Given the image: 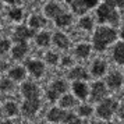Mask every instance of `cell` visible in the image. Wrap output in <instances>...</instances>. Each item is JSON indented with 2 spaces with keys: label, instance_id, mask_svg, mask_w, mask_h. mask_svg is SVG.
Here are the masks:
<instances>
[{
  "label": "cell",
  "instance_id": "cell-1",
  "mask_svg": "<svg viewBox=\"0 0 124 124\" xmlns=\"http://www.w3.org/2000/svg\"><path fill=\"white\" fill-rule=\"evenodd\" d=\"M116 38H117V32L113 28L99 27L95 31V35H93V47H95V50L103 52L112 42H114Z\"/></svg>",
  "mask_w": 124,
  "mask_h": 124
},
{
  "label": "cell",
  "instance_id": "cell-2",
  "mask_svg": "<svg viewBox=\"0 0 124 124\" xmlns=\"http://www.w3.org/2000/svg\"><path fill=\"white\" fill-rule=\"evenodd\" d=\"M96 16H98V21L99 23H110L113 25H116L118 23V13L116 10V7H112L103 3L98 7V11H96Z\"/></svg>",
  "mask_w": 124,
  "mask_h": 124
},
{
  "label": "cell",
  "instance_id": "cell-3",
  "mask_svg": "<svg viewBox=\"0 0 124 124\" xmlns=\"http://www.w3.org/2000/svg\"><path fill=\"white\" fill-rule=\"evenodd\" d=\"M117 101L114 99H110V98H105L103 101H101L99 106L96 107V113L101 118H110L117 112Z\"/></svg>",
  "mask_w": 124,
  "mask_h": 124
},
{
  "label": "cell",
  "instance_id": "cell-4",
  "mask_svg": "<svg viewBox=\"0 0 124 124\" xmlns=\"http://www.w3.org/2000/svg\"><path fill=\"white\" fill-rule=\"evenodd\" d=\"M66 91H67V84H66L63 79H56V81H53L50 84V86L47 88L46 96H47V99L50 102H56L62 98V95L66 93Z\"/></svg>",
  "mask_w": 124,
  "mask_h": 124
},
{
  "label": "cell",
  "instance_id": "cell-5",
  "mask_svg": "<svg viewBox=\"0 0 124 124\" xmlns=\"http://www.w3.org/2000/svg\"><path fill=\"white\" fill-rule=\"evenodd\" d=\"M40 107V99H24V102L20 106V113L28 118H32L36 116V113L39 112Z\"/></svg>",
  "mask_w": 124,
  "mask_h": 124
},
{
  "label": "cell",
  "instance_id": "cell-6",
  "mask_svg": "<svg viewBox=\"0 0 124 124\" xmlns=\"http://www.w3.org/2000/svg\"><path fill=\"white\" fill-rule=\"evenodd\" d=\"M67 3L71 6L75 14H85L89 8L95 7L99 0H67Z\"/></svg>",
  "mask_w": 124,
  "mask_h": 124
},
{
  "label": "cell",
  "instance_id": "cell-7",
  "mask_svg": "<svg viewBox=\"0 0 124 124\" xmlns=\"http://www.w3.org/2000/svg\"><path fill=\"white\" fill-rule=\"evenodd\" d=\"M89 95H91V99L93 102H101L103 101L107 95V89H106V85L105 82L102 81H96L95 84L92 85V88L89 91Z\"/></svg>",
  "mask_w": 124,
  "mask_h": 124
},
{
  "label": "cell",
  "instance_id": "cell-8",
  "mask_svg": "<svg viewBox=\"0 0 124 124\" xmlns=\"http://www.w3.org/2000/svg\"><path fill=\"white\" fill-rule=\"evenodd\" d=\"M21 95L24 96V99H36L39 98V88L35 82L25 81L21 85Z\"/></svg>",
  "mask_w": 124,
  "mask_h": 124
},
{
  "label": "cell",
  "instance_id": "cell-9",
  "mask_svg": "<svg viewBox=\"0 0 124 124\" xmlns=\"http://www.w3.org/2000/svg\"><path fill=\"white\" fill-rule=\"evenodd\" d=\"M25 67L28 70V73L35 77V78H39L43 75L45 73V64L39 60H28V62L25 63Z\"/></svg>",
  "mask_w": 124,
  "mask_h": 124
},
{
  "label": "cell",
  "instance_id": "cell-10",
  "mask_svg": "<svg viewBox=\"0 0 124 124\" xmlns=\"http://www.w3.org/2000/svg\"><path fill=\"white\" fill-rule=\"evenodd\" d=\"M73 92L77 99L85 101L88 98V95H89V88H88V85L85 84L84 81H75L73 84Z\"/></svg>",
  "mask_w": 124,
  "mask_h": 124
},
{
  "label": "cell",
  "instance_id": "cell-11",
  "mask_svg": "<svg viewBox=\"0 0 124 124\" xmlns=\"http://www.w3.org/2000/svg\"><path fill=\"white\" fill-rule=\"evenodd\" d=\"M66 114H67V110H64L62 107H52L46 114V118H47L49 123L56 124V123H62L66 117Z\"/></svg>",
  "mask_w": 124,
  "mask_h": 124
},
{
  "label": "cell",
  "instance_id": "cell-12",
  "mask_svg": "<svg viewBox=\"0 0 124 124\" xmlns=\"http://www.w3.org/2000/svg\"><path fill=\"white\" fill-rule=\"evenodd\" d=\"M106 84L110 89H118V88H121V85H123V75L120 73H117V71L109 74L106 78Z\"/></svg>",
  "mask_w": 124,
  "mask_h": 124
},
{
  "label": "cell",
  "instance_id": "cell-13",
  "mask_svg": "<svg viewBox=\"0 0 124 124\" xmlns=\"http://www.w3.org/2000/svg\"><path fill=\"white\" fill-rule=\"evenodd\" d=\"M68 78L74 79V81H86L89 78V74L86 73V70L84 67H74L70 70Z\"/></svg>",
  "mask_w": 124,
  "mask_h": 124
},
{
  "label": "cell",
  "instance_id": "cell-14",
  "mask_svg": "<svg viewBox=\"0 0 124 124\" xmlns=\"http://www.w3.org/2000/svg\"><path fill=\"white\" fill-rule=\"evenodd\" d=\"M27 52H28V43H27V40H23V42H17V45L13 47L11 54L14 59L21 60L27 54Z\"/></svg>",
  "mask_w": 124,
  "mask_h": 124
},
{
  "label": "cell",
  "instance_id": "cell-15",
  "mask_svg": "<svg viewBox=\"0 0 124 124\" xmlns=\"http://www.w3.org/2000/svg\"><path fill=\"white\" fill-rule=\"evenodd\" d=\"M35 35L34 29H29L27 27H18L16 29V40L17 42H23V40H27L29 38H32Z\"/></svg>",
  "mask_w": 124,
  "mask_h": 124
},
{
  "label": "cell",
  "instance_id": "cell-16",
  "mask_svg": "<svg viewBox=\"0 0 124 124\" xmlns=\"http://www.w3.org/2000/svg\"><path fill=\"white\" fill-rule=\"evenodd\" d=\"M59 105L62 109L64 110H68L71 107L77 106V98L74 95H63L60 99H59Z\"/></svg>",
  "mask_w": 124,
  "mask_h": 124
},
{
  "label": "cell",
  "instance_id": "cell-17",
  "mask_svg": "<svg viewBox=\"0 0 124 124\" xmlns=\"http://www.w3.org/2000/svg\"><path fill=\"white\" fill-rule=\"evenodd\" d=\"M106 68H107V64L103 60H95L92 67H91V73H92L93 77H102L106 73Z\"/></svg>",
  "mask_w": 124,
  "mask_h": 124
},
{
  "label": "cell",
  "instance_id": "cell-18",
  "mask_svg": "<svg viewBox=\"0 0 124 124\" xmlns=\"http://www.w3.org/2000/svg\"><path fill=\"white\" fill-rule=\"evenodd\" d=\"M25 75H27V73H25V68L20 67V66H17V67H13L11 70L8 71V77H10V79H13L14 82L23 81V79L25 78Z\"/></svg>",
  "mask_w": 124,
  "mask_h": 124
},
{
  "label": "cell",
  "instance_id": "cell-19",
  "mask_svg": "<svg viewBox=\"0 0 124 124\" xmlns=\"http://www.w3.org/2000/svg\"><path fill=\"white\" fill-rule=\"evenodd\" d=\"M113 59L117 64H124V42H118L113 49Z\"/></svg>",
  "mask_w": 124,
  "mask_h": 124
},
{
  "label": "cell",
  "instance_id": "cell-20",
  "mask_svg": "<svg viewBox=\"0 0 124 124\" xmlns=\"http://www.w3.org/2000/svg\"><path fill=\"white\" fill-rule=\"evenodd\" d=\"M53 42H54V45H56L59 49H68V46H70V40H68V38L64 34H62V32L54 34V36H53Z\"/></svg>",
  "mask_w": 124,
  "mask_h": 124
},
{
  "label": "cell",
  "instance_id": "cell-21",
  "mask_svg": "<svg viewBox=\"0 0 124 124\" xmlns=\"http://www.w3.org/2000/svg\"><path fill=\"white\" fill-rule=\"evenodd\" d=\"M62 13H63L62 7L59 6V4H56V3H49V4H46V7H45V14L50 18H56L57 16H60Z\"/></svg>",
  "mask_w": 124,
  "mask_h": 124
},
{
  "label": "cell",
  "instance_id": "cell-22",
  "mask_svg": "<svg viewBox=\"0 0 124 124\" xmlns=\"http://www.w3.org/2000/svg\"><path fill=\"white\" fill-rule=\"evenodd\" d=\"M3 110H4V113H6V116H8V117H14V116H17L18 113H20V106H18L16 102L8 101V102L4 103Z\"/></svg>",
  "mask_w": 124,
  "mask_h": 124
},
{
  "label": "cell",
  "instance_id": "cell-23",
  "mask_svg": "<svg viewBox=\"0 0 124 124\" xmlns=\"http://www.w3.org/2000/svg\"><path fill=\"white\" fill-rule=\"evenodd\" d=\"M75 54L79 59H86L91 54V46L88 43H81L75 47Z\"/></svg>",
  "mask_w": 124,
  "mask_h": 124
},
{
  "label": "cell",
  "instance_id": "cell-24",
  "mask_svg": "<svg viewBox=\"0 0 124 124\" xmlns=\"http://www.w3.org/2000/svg\"><path fill=\"white\" fill-rule=\"evenodd\" d=\"M71 21H73V17L70 14H66V13H62L60 16H57L54 18V23H56L57 27H67L71 24Z\"/></svg>",
  "mask_w": 124,
  "mask_h": 124
},
{
  "label": "cell",
  "instance_id": "cell-25",
  "mask_svg": "<svg viewBox=\"0 0 124 124\" xmlns=\"http://www.w3.org/2000/svg\"><path fill=\"white\" fill-rule=\"evenodd\" d=\"M62 124H82V120H81V117H77L74 113L67 112L64 120L62 121Z\"/></svg>",
  "mask_w": 124,
  "mask_h": 124
},
{
  "label": "cell",
  "instance_id": "cell-26",
  "mask_svg": "<svg viewBox=\"0 0 124 124\" xmlns=\"http://www.w3.org/2000/svg\"><path fill=\"white\" fill-rule=\"evenodd\" d=\"M14 89V81L10 78H3L0 81V91L1 92H10Z\"/></svg>",
  "mask_w": 124,
  "mask_h": 124
},
{
  "label": "cell",
  "instance_id": "cell-27",
  "mask_svg": "<svg viewBox=\"0 0 124 124\" xmlns=\"http://www.w3.org/2000/svg\"><path fill=\"white\" fill-rule=\"evenodd\" d=\"M45 18L40 17V16H34V17L29 20V25L32 27V28H42V27H45Z\"/></svg>",
  "mask_w": 124,
  "mask_h": 124
},
{
  "label": "cell",
  "instance_id": "cell-28",
  "mask_svg": "<svg viewBox=\"0 0 124 124\" xmlns=\"http://www.w3.org/2000/svg\"><path fill=\"white\" fill-rule=\"evenodd\" d=\"M36 43L39 46H47L50 43V35L47 34V32H40L38 36H36Z\"/></svg>",
  "mask_w": 124,
  "mask_h": 124
},
{
  "label": "cell",
  "instance_id": "cell-29",
  "mask_svg": "<svg viewBox=\"0 0 124 124\" xmlns=\"http://www.w3.org/2000/svg\"><path fill=\"white\" fill-rule=\"evenodd\" d=\"M92 113H93V109L89 105H81V106H78V116L79 117H84V118L89 117Z\"/></svg>",
  "mask_w": 124,
  "mask_h": 124
},
{
  "label": "cell",
  "instance_id": "cell-30",
  "mask_svg": "<svg viewBox=\"0 0 124 124\" xmlns=\"http://www.w3.org/2000/svg\"><path fill=\"white\" fill-rule=\"evenodd\" d=\"M79 25H81V28L89 31V29H92V27H93V20L91 17H82L79 20Z\"/></svg>",
  "mask_w": 124,
  "mask_h": 124
},
{
  "label": "cell",
  "instance_id": "cell-31",
  "mask_svg": "<svg viewBox=\"0 0 124 124\" xmlns=\"http://www.w3.org/2000/svg\"><path fill=\"white\" fill-rule=\"evenodd\" d=\"M8 16H10L11 20H14V21H20V20L23 18V11H21V8H13V10H10Z\"/></svg>",
  "mask_w": 124,
  "mask_h": 124
},
{
  "label": "cell",
  "instance_id": "cell-32",
  "mask_svg": "<svg viewBox=\"0 0 124 124\" xmlns=\"http://www.w3.org/2000/svg\"><path fill=\"white\" fill-rule=\"evenodd\" d=\"M46 62L52 64V66H54L57 62H59V56H57L56 53H53V52H47L46 53Z\"/></svg>",
  "mask_w": 124,
  "mask_h": 124
},
{
  "label": "cell",
  "instance_id": "cell-33",
  "mask_svg": "<svg viewBox=\"0 0 124 124\" xmlns=\"http://www.w3.org/2000/svg\"><path fill=\"white\" fill-rule=\"evenodd\" d=\"M8 50H10V42L7 39H1L0 40V54H4Z\"/></svg>",
  "mask_w": 124,
  "mask_h": 124
},
{
  "label": "cell",
  "instance_id": "cell-34",
  "mask_svg": "<svg viewBox=\"0 0 124 124\" xmlns=\"http://www.w3.org/2000/svg\"><path fill=\"white\" fill-rule=\"evenodd\" d=\"M62 64H63V66H66V67H67V66H71V64H73V59H71V57H68V56L63 57V59H62Z\"/></svg>",
  "mask_w": 124,
  "mask_h": 124
},
{
  "label": "cell",
  "instance_id": "cell-35",
  "mask_svg": "<svg viewBox=\"0 0 124 124\" xmlns=\"http://www.w3.org/2000/svg\"><path fill=\"white\" fill-rule=\"evenodd\" d=\"M117 114L120 118H124V105H120L117 107Z\"/></svg>",
  "mask_w": 124,
  "mask_h": 124
},
{
  "label": "cell",
  "instance_id": "cell-36",
  "mask_svg": "<svg viewBox=\"0 0 124 124\" xmlns=\"http://www.w3.org/2000/svg\"><path fill=\"white\" fill-rule=\"evenodd\" d=\"M116 6H117L118 8L124 10V0H116Z\"/></svg>",
  "mask_w": 124,
  "mask_h": 124
},
{
  "label": "cell",
  "instance_id": "cell-37",
  "mask_svg": "<svg viewBox=\"0 0 124 124\" xmlns=\"http://www.w3.org/2000/svg\"><path fill=\"white\" fill-rule=\"evenodd\" d=\"M105 3L109 4V6H112V7H116V0H105Z\"/></svg>",
  "mask_w": 124,
  "mask_h": 124
},
{
  "label": "cell",
  "instance_id": "cell-38",
  "mask_svg": "<svg viewBox=\"0 0 124 124\" xmlns=\"http://www.w3.org/2000/svg\"><path fill=\"white\" fill-rule=\"evenodd\" d=\"M0 124H14V123H13L10 118H6V120H1V121H0Z\"/></svg>",
  "mask_w": 124,
  "mask_h": 124
},
{
  "label": "cell",
  "instance_id": "cell-39",
  "mask_svg": "<svg viewBox=\"0 0 124 124\" xmlns=\"http://www.w3.org/2000/svg\"><path fill=\"white\" fill-rule=\"evenodd\" d=\"M4 1H7V3H11V4H14V3H17L18 0H4Z\"/></svg>",
  "mask_w": 124,
  "mask_h": 124
},
{
  "label": "cell",
  "instance_id": "cell-40",
  "mask_svg": "<svg viewBox=\"0 0 124 124\" xmlns=\"http://www.w3.org/2000/svg\"><path fill=\"white\" fill-rule=\"evenodd\" d=\"M120 36H121V39H124V28L121 29V32H120Z\"/></svg>",
  "mask_w": 124,
  "mask_h": 124
},
{
  "label": "cell",
  "instance_id": "cell-41",
  "mask_svg": "<svg viewBox=\"0 0 124 124\" xmlns=\"http://www.w3.org/2000/svg\"><path fill=\"white\" fill-rule=\"evenodd\" d=\"M91 124H103V123H102V121H92Z\"/></svg>",
  "mask_w": 124,
  "mask_h": 124
},
{
  "label": "cell",
  "instance_id": "cell-42",
  "mask_svg": "<svg viewBox=\"0 0 124 124\" xmlns=\"http://www.w3.org/2000/svg\"><path fill=\"white\" fill-rule=\"evenodd\" d=\"M0 10H1V4H0Z\"/></svg>",
  "mask_w": 124,
  "mask_h": 124
},
{
  "label": "cell",
  "instance_id": "cell-43",
  "mask_svg": "<svg viewBox=\"0 0 124 124\" xmlns=\"http://www.w3.org/2000/svg\"><path fill=\"white\" fill-rule=\"evenodd\" d=\"M118 124H124V123H118Z\"/></svg>",
  "mask_w": 124,
  "mask_h": 124
},
{
  "label": "cell",
  "instance_id": "cell-44",
  "mask_svg": "<svg viewBox=\"0 0 124 124\" xmlns=\"http://www.w3.org/2000/svg\"><path fill=\"white\" fill-rule=\"evenodd\" d=\"M47 124H50V123H47Z\"/></svg>",
  "mask_w": 124,
  "mask_h": 124
}]
</instances>
